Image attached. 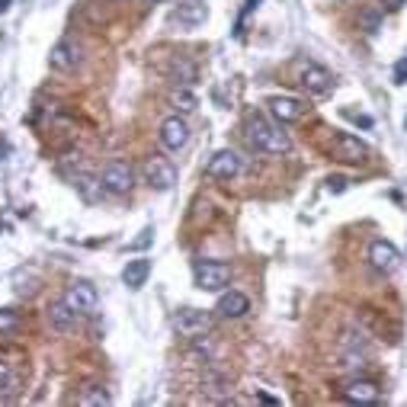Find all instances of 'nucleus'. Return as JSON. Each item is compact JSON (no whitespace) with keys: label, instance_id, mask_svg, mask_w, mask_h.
I'll return each mask as SVG.
<instances>
[{"label":"nucleus","instance_id":"nucleus-1","mask_svg":"<svg viewBox=\"0 0 407 407\" xmlns=\"http://www.w3.org/2000/svg\"><path fill=\"white\" fill-rule=\"evenodd\" d=\"M244 138L254 151L260 154H289L292 151V138L285 131L283 122H269L263 116H250L244 122Z\"/></svg>","mask_w":407,"mask_h":407},{"label":"nucleus","instance_id":"nucleus-8","mask_svg":"<svg viewBox=\"0 0 407 407\" xmlns=\"http://www.w3.org/2000/svg\"><path fill=\"white\" fill-rule=\"evenodd\" d=\"M241 170H244V160H241V154L231 151V148L212 154V160L206 164V173L212 179H235V177H241Z\"/></svg>","mask_w":407,"mask_h":407},{"label":"nucleus","instance_id":"nucleus-14","mask_svg":"<svg viewBox=\"0 0 407 407\" xmlns=\"http://www.w3.org/2000/svg\"><path fill=\"white\" fill-rule=\"evenodd\" d=\"M206 16H208V10H206L202 0H183V4L173 10L170 20L177 23V26H183V29H196L199 23H206Z\"/></svg>","mask_w":407,"mask_h":407},{"label":"nucleus","instance_id":"nucleus-13","mask_svg":"<svg viewBox=\"0 0 407 407\" xmlns=\"http://www.w3.org/2000/svg\"><path fill=\"white\" fill-rule=\"evenodd\" d=\"M266 106H269V112L276 116V122H283V125L298 122V119L308 112V106H305L302 100H295V97H273Z\"/></svg>","mask_w":407,"mask_h":407},{"label":"nucleus","instance_id":"nucleus-10","mask_svg":"<svg viewBox=\"0 0 407 407\" xmlns=\"http://www.w3.org/2000/svg\"><path fill=\"white\" fill-rule=\"evenodd\" d=\"M81 61H83V49L77 45L74 39H61L52 49V55H49V64L55 71H64V74H71V71H77L81 68Z\"/></svg>","mask_w":407,"mask_h":407},{"label":"nucleus","instance_id":"nucleus-9","mask_svg":"<svg viewBox=\"0 0 407 407\" xmlns=\"http://www.w3.org/2000/svg\"><path fill=\"white\" fill-rule=\"evenodd\" d=\"M64 302L71 305V308L77 311V314H93L97 311V302H100V295H97V289L90 283H83V279H77V283H71L68 289H64Z\"/></svg>","mask_w":407,"mask_h":407},{"label":"nucleus","instance_id":"nucleus-16","mask_svg":"<svg viewBox=\"0 0 407 407\" xmlns=\"http://www.w3.org/2000/svg\"><path fill=\"white\" fill-rule=\"evenodd\" d=\"M343 398L353 401V404H379V388H375V382H366V379H356L350 382V385L343 388Z\"/></svg>","mask_w":407,"mask_h":407},{"label":"nucleus","instance_id":"nucleus-2","mask_svg":"<svg viewBox=\"0 0 407 407\" xmlns=\"http://www.w3.org/2000/svg\"><path fill=\"white\" fill-rule=\"evenodd\" d=\"M193 279H196V289L218 292L231 283V266L221 260H199L193 266Z\"/></svg>","mask_w":407,"mask_h":407},{"label":"nucleus","instance_id":"nucleus-24","mask_svg":"<svg viewBox=\"0 0 407 407\" xmlns=\"http://www.w3.org/2000/svg\"><path fill=\"white\" fill-rule=\"evenodd\" d=\"M16 327H20V318H16V311H10V308L0 311V334H13Z\"/></svg>","mask_w":407,"mask_h":407},{"label":"nucleus","instance_id":"nucleus-11","mask_svg":"<svg viewBox=\"0 0 407 407\" xmlns=\"http://www.w3.org/2000/svg\"><path fill=\"white\" fill-rule=\"evenodd\" d=\"M160 145L167 151H179V148L189 145V125L183 116H170L160 122Z\"/></svg>","mask_w":407,"mask_h":407},{"label":"nucleus","instance_id":"nucleus-30","mask_svg":"<svg viewBox=\"0 0 407 407\" xmlns=\"http://www.w3.org/2000/svg\"><path fill=\"white\" fill-rule=\"evenodd\" d=\"M10 10V0H0V13H7Z\"/></svg>","mask_w":407,"mask_h":407},{"label":"nucleus","instance_id":"nucleus-3","mask_svg":"<svg viewBox=\"0 0 407 407\" xmlns=\"http://www.w3.org/2000/svg\"><path fill=\"white\" fill-rule=\"evenodd\" d=\"M145 183L151 189H158V193H167V189H173V183H177V164H173L170 158H164V154H154V158L145 160Z\"/></svg>","mask_w":407,"mask_h":407},{"label":"nucleus","instance_id":"nucleus-29","mask_svg":"<svg viewBox=\"0 0 407 407\" xmlns=\"http://www.w3.org/2000/svg\"><path fill=\"white\" fill-rule=\"evenodd\" d=\"M343 187H346L343 177H331V179H327V189H331V193H343Z\"/></svg>","mask_w":407,"mask_h":407},{"label":"nucleus","instance_id":"nucleus-27","mask_svg":"<svg viewBox=\"0 0 407 407\" xmlns=\"http://www.w3.org/2000/svg\"><path fill=\"white\" fill-rule=\"evenodd\" d=\"M382 10H388V13H398V10H404L407 0H379Z\"/></svg>","mask_w":407,"mask_h":407},{"label":"nucleus","instance_id":"nucleus-22","mask_svg":"<svg viewBox=\"0 0 407 407\" xmlns=\"http://www.w3.org/2000/svg\"><path fill=\"white\" fill-rule=\"evenodd\" d=\"M170 106H173L177 112H193L196 106H199V100H196V93L187 87V83H183V87H177V90L170 93Z\"/></svg>","mask_w":407,"mask_h":407},{"label":"nucleus","instance_id":"nucleus-6","mask_svg":"<svg viewBox=\"0 0 407 407\" xmlns=\"http://www.w3.org/2000/svg\"><path fill=\"white\" fill-rule=\"evenodd\" d=\"M331 154H334V160H340V164H362V160L369 158V145L359 141L356 135H350V131H340L331 145Z\"/></svg>","mask_w":407,"mask_h":407},{"label":"nucleus","instance_id":"nucleus-7","mask_svg":"<svg viewBox=\"0 0 407 407\" xmlns=\"http://www.w3.org/2000/svg\"><path fill=\"white\" fill-rule=\"evenodd\" d=\"M173 327H177L183 337H202V334L212 327V314L199 308H179L173 314Z\"/></svg>","mask_w":407,"mask_h":407},{"label":"nucleus","instance_id":"nucleus-15","mask_svg":"<svg viewBox=\"0 0 407 407\" xmlns=\"http://www.w3.org/2000/svg\"><path fill=\"white\" fill-rule=\"evenodd\" d=\"M215 311H218V318H244L250 311V298L244 295V292H225V295L218 298V305H215Z\"/></svg>","mask_w":407,"mask_h":407},{"label":"nucleus","instance_id":"nucleus-12","mask_svg":"<svg viewBox=\"0 0 407 407\" xmlns=\"http://www.w3.org/2000/svg\"><path fill=\"white\" fill-rule=\"evenodd\" d=\"M369 263L379 273H394L401 266V250L391 241H372L369 244Z\"/></svg>","mask_w":407,"mask_h":407},{"label":"nucleus","instance_id":"nucleus-19","mask_svg":"<svg viewBox=\"0 0 407 407\" xmlns=\"http://www.w3.org/2000/svg\"><path fill=\"white\" fill-rule=\"evenodd\" d=\"M74 187H77V193H81L87 202H100V199H103V193H106L103 179L93 177V173H77V177H74Z\"/></svg>","mask_w":407,"mask_h":407},{"label":"nucleus","instance_id":"nucleus-17","mask_svg":"<svg viewBox=\"0 0 407 407\" xmlns=\"http://www.w3.org/2000/svg\"><path fill=\"white\" fill-rule=\"evenodd\" d=\"M148 276H151V260H148V256H135V260H129L122 269V283L129 285V289H141V285L148 283Z\"/></svg>","mask_w":407,"mask_h":407},{"label":"nucleus","instance_id":"nucleus-5","mask_svg":"<svg viewBox=\"0 0 407 407\" xmlns=\"http://www.w3.org/2000/svg\"><path fill=\"white\" fill-rule=\"evenodd\" d=\"M298 83L308 90V97H331L337 81H334V74L327 68H321V64H302Z\"/></svg>","mask_w":407,"mask_h":407},{"label":"nucleus","instance_id":"nucleus-23","mask_svg":"<svg viewBox=\"0 0 407 407\" xmlns=\"http://www.w3.org/2000/svg\"><path fill=\"white\" fill-rule=\"evenodd\" d=\"M173 77H177V81H183L189 87V83L196 81V64L193 61H177V64H173Z\"/></svg>","mask_w":407,"mask_h":407},{"label":"nucleus","instance_id":"nucleus-25","mask_svg":"<svg viewBox=\"0 0 407 407\" xmlns=\"http://www.w3.org/2000/svg\"><path fill=\"white\" fill-rule=\"evenodd\" d=\"M151 241H154V228H145V231H141V237H135V241L129 244V250H141V247H148Z\"/></svg>","mask_w":407,"mask_h":407},{"label":"nucleus","instance_id":"nucleus-20","mask_svg":"<svg viewBox=\"0 0 407 407\" xmlns=\"http://www.w3.org/2000/svg\"><path fill=\"white\" fill-rule=\"evenodd\" d=\"M382 20H385V10H382V4H366V7H359V16H356V26L362 29V33H379L382 29Z\"/></svg>","mask_w":407,"mask_h":407},{"label":"nucleus","instance_id":"nucleus-18","mask_svg":"<svg viewBox=\"0 0 407 407\" xmlns=\"http://www.w3.org/2000/svg\"><path fill=\"white\" fill-rule=\"evenodd\" d=\"M49 321H52V327H55V331H71V327L77 324V311L71 308L64 298H58V302L49 305Z\"/></svg>","mask_w":407,"mask_h":407},{"label":"nucleus","instance_id":"nucleus-26","mask_svg":"<svg viewBox=\"0 0 407 407\" xmlns=\"http://www.w3.org/2000/svg\"><path fill=\"white\" fill-rule=\"evenodd\" d=\"M394 83H398V87H401V83H407V58H398V64H394Z\"/></svg>","mask_w":407,"mask_h":407},{"label":"nucleus","instance_id":"nucleus-32","mask_svg":"<svg viewBox=\"0 0 407 407\" xmlns=\"http://www.w3.org/2000/svg\"><path fill=\"white\" fill-rule=\"evenodd\" d=\"M158 4H160V0H158Z\"/></svg>","mask_w":407,"mask_h":407},{"label":"nucleus","instance_id":"nucleus-31","mask_svg":"<svg viewBox=\"0 0 407 407\" xmlns=\"http://www.w3.org/2000/svg\"><path fill=\"white\" fill-rule=\"evenodd\" d=\"M404 129H407V119H404Z\"/></svg>","mask_w":407,"mask_h":407},{"label":"nucleus","instance_id":"nucleus-21","mask_svg":"<svg viewBox=\"0 0 407 407\" xmlns=\"http://www.w3.org/2000/svg\"><path fill=\"white\" fill-rule=\"evenodd\" d=\"M77 404H81V407H106V404H112V398H110V391H106V388L87 385L81 394H77Z\"/></svg>","mask_w":407,"mask_h":407},{"label":"nucleus","instance_id":"nucleus-28","mask_svg":"<svg viewBox=\"0 0 407 407\" xmlns=\"http://www.w3.org/2000/svg\"><path fill=\"white\" fill-rule=\"evenodd\" d=\"M10 385H13V375H10L7 362H0V388H10Z\"/></svg>","mask_w":407,"mask_h":407},{"label":"nucleus","instance_id":"nucleus-4","mask_svg":"<svg viewBox=\"0 0 407 407\" xmlns=\"http://www.w3.org/2000/svg\"><path fill=\"white\" fill-rule=\"evenodd\" d=\"M100 179H103L106 193L125 196L135 187V170H131V164H125V160H110V164L103 167V173H100Z\"/></svg>","mask_w":407,"mask_h":407}]
</instances>
